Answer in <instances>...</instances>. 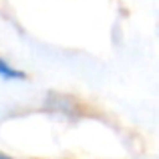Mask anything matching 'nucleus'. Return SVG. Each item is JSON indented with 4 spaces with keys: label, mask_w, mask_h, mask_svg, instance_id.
<instances>
[{
    "label": "nucleus",
    "mask_w": 159,
    "mask_h": 159,
    "mask_svg": "<svg viewBox=\"0 0 159 159\" xmlns=\"http://www.w3.org/2000/svg\"><path fill=\"white\" fill-rule=\"evenodd\" d=\"M0 77H2V79H20V77H22V73H18V70L12 69L6 61L0 58Z\"/></svg>",
    "instance_id": "f257e3e1"
},
{
    "label": "nucleus",
    "mask_w": 159,
    "mask_h": 159,
    "mask_svg": "<svg viewBox=\"0 0 159 159\" xmlns=\"http://www.w3.org/2000/svg\"><path fill=\"white\" fill-rule=\"evenodd\" d=\"M0 159H12V157H8V155H4V153H0Z\"/></svg>",
    "instance_id": "f03ea898"
}]
</instances>
